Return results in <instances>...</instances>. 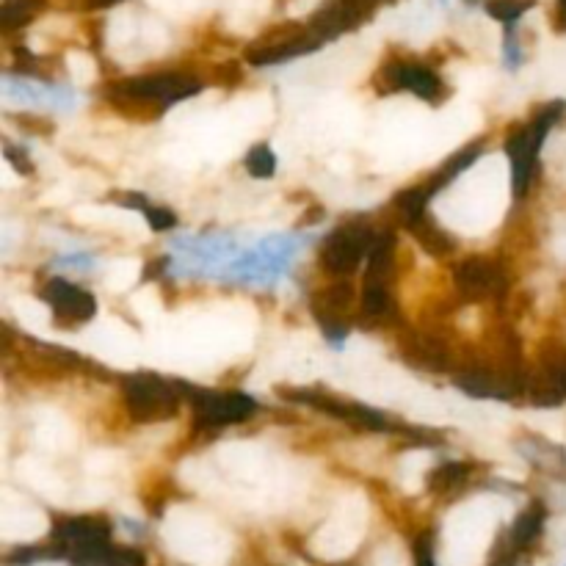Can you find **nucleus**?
I'll return each mask as SVG.
<instances>
[{
	"mask_svg": "<svg viewBox=\"0 0 566 566\" xmlns=\"http://www.w3.org/2000/svg\"><path fill=\"white\" fill-rule=\"evenodd\" d=\"M202 92V83L183 72H158V75H141L130 81L116 83L108 89V100H114L122 111L128 108H158L163 111L166 105L188 100Z\"/></svg>",
	"mask_w": 566,
	"mask_h": 566,
	"instance_id": "obj_1",
	"label": "nucleus"
},
{
	"mask_svg": "<svg viewBox=\"0 0 566 566\" xmlns=\"http://www.w3.org/2000/svg\"><path fill=\"white\" fill-rule=\"evenodd\" d=\"M564 103H550L544 105L539 114L533 116L525 128H517L506 139V152L511 158V174H514V194L522 197L528 191V185L536 172V161H539V150H542L547 133L553 128L555 122L564 114Z\"/></svg>",
	"mask_w": 566,
	"mask_h": 566,
	"instance_id": "obj_2",
	"label": "nucleus"
},
{
	"mask_svg": "<svg viewBox=\"0 0 566 566\" xmlns=\"http://www.w3.org/2000/svg\"><path fill=\"white\" fill-rule=\"evenodd\" d=\"M125 406L133 420L139 423H161L172 420L183 401L180 384H172L155 373H136L122 382Z\"/></svg>",
	"mask_w": 566,
	"mask_h": 566,
	"instance_id": "obj_3",
	"label": "nucleus"
},
{
	"mask_svg": "<svg viewBox=\"0 0 566 566\" xmlns=\"http://www.w3.org/2000/svg\"><path fill=\"white\" fill-rule=\"evenodd\" d=\"M376 241V232L365 224H343L337 227L321 246V268L332 277L346 279L354 274L359 263L370 255V246Z\"/></svg>",
	"mask_w": 566,
	"mask_h": 566,
	"instance_id": "obj_4",
	"label": "nucleus"
},
{
	"mask_svg": "<svg viewBox=\"0 0 566 566\" xmlns=\"http://www.w3.org/2000/svg\"><path fill=\"white\" fill-rule=\"evenodd\" d=\"M180 390L185 393L183 398H188L197 409V426L202 428L232 426L257 412V401L246 393H213L188 384H180Z\"/></svg>",
	"mask_w": 566,
	"mask_h": 566,
	"instance_id": "obj_5",
	"label": "nucleus"
},
{
	"mask_svg": "<svg viewBox=\"0 0 566 566\" xmlns=\"http://www.w3.org/2000/svg\"><path fill=\"white\" fill-rule=\"evenodd\" d=\"M282 398H285V401H293V404H307L312 406V409H318V412L337 417V420H346L351 426L365 428V431H390V420H387L379 409L354 404V401H343V398H337V395L288 387V390H282Z\"/></svg>",
	"mask_w": 566,
	"mask_h": 566,
	"instance_id": "obj_6",
	"label": "nucleus"
},
{
	"mask_svg": "<svg viewBox=\"0 0 566 566\" xmlns=\"http://www.w3.org/2000/svg\"><path fill=\"white\" fill-rule=\"evenodd\" d=\"M525 393L536 406H558L566 401V348L544 343L539 365L528 373Z\"/></svg>",
	"mask_w": 566,
	"mask_h": 566,
	"instance_id": "obj_7",
	"label": "nucleus"
},
{
	"mask_svg": "<svg viewBox=\"0 0 566 566\" xmlns=\"http://www.w3.org/2000/svg\"><path fill=\"white\" fill-rule=\"evenodd\" d=\"M453 285L459 290V296L467 301H486L503 299V293L509 290V279L503 274V268L497 266L489 257H467L453 271Z\"/></svg>",
	"mask_w": 566,
	"mask_h": 566,
	"instance_id": "obj_8",
	"label": "nucleus"
},
{
	"mask_svg": "<svg viewBox=\"0 0 566 566\" xmlns=\"http://www.w3.org/2000/svg\"><path fill=\"white\" fill-rule=\"evenodd\" d=\"M351 307H354V285L348 279L326 285L324 290H318L312 296V315L335 346H343V340H346Z\"/></svg>",
	"mask_w": 566,
	"mask_h": 566,
	"instance_id": "obj_9",
	"label": "nucleus"
},
{
	"mask_svg": "<svg viewBox=\"0 0 566 566\" xmlns=\"http://www.w3.org/2000/svg\"><path fill=\"white\" fill-rule=\"evenodd\" d=\"M42 299L50 304L53 318L58 326H81L89 324L97 312V299H94L89 290L72 285L67 279H50L45 288H42Z\"/></svg>",
	"mask_w": 566,
	"mask_h": 566,
	"instance_id": "obj_10",
	"label": "nucleus"
},
{
	"mask_svg": "<svg viewBox=\"0 0 566 566\" xmlns=\"http://www.w3.org/2000/svg\"><path fill=\"white\" fill-rule=\"evenodd\" d=\"M382 92H412L426 103H437L442 97V81L437 72L420 64H387L379 75Z\"/></svg>",
	"mask_w": 566,
	"mask_h": 566,
	"instance_id": "obj_11",
	"label": "nucleus"
},
{
	"mask_svg": "<svg viewBox=\"0 0 566 566\" xmlns=\"http://www.w3.org/2000/svg\"><path fill=\"white\" fill-rule=\"evenodd\" d=\"M401 357L406 365L426 373H448L453 370L451 346L428 332H404L401 335Z\"/></svg>",
	"mask_w": 566,
	"mask_h": 566,
	"instance_id": "obj_12",
	"label": "nucleus"
},
{
	"mask_svg": "<svg viewBox=\"0 0 566 566\" xmlns=\"http://www.w3.org/2000/svg\"><path fill=\"white\" fill-rule=\"evenodd\" d=\"M53 542L61 555H70L78 547L111 542V522L97 514L89 517H64L53 525Z\"/></svg>",
	"mask_w": 566,
	"mask_h": 566,
	"instance_id": "obj_13",
	"label": "nucleus"
},
{
	"mask_svg": "<svg viewBox=\"0 0 566 566\" xmlns=\"http://www.w3.org/2000/svg\"><path fill=\"white\" fill-rule=\"evenodd\" d=\"M324 45V39L312 34V31H293L285 39H277V42H263L255 50H249L246 61L252 67H271V64H282V61H290V58L307 56L312 50Z\"/></svg>",
	"mask_w": 566,
	"mask_h": 566,
	"instance_id": "obj_14",
	"label": "nucleus"
},
{
	"mask_svg": "<svg viewBox=\"0 0 566 566\" xmlns=\"http://www.w3.org/2000/svg\"><path fill=\"white\" fill-rule=\"evenodd\" d=\"M517 451L525 462H531L536 470L553 478H566V451L561 445H555L550 439L536 437V434H525L517 439Z\"/></svg>",
	"mask_w": 566,
	"mask_h": 566,
	"instance_id": "obj_15",
	"label": "nucleus"
},
{
	"mask_svg": "<svg viewBox=\"0 0 566 566\" xmlns=\"http://www.w3.org/2000/svg\"><path fill=\"white\" fill-rule=\"evenodd\" d=\"M75 566H144V555L133 547H119V544L100 542L89 547H78L70 555Z\"/></svg>",
	"mask_w": 566,
	"mask_h": 566,
	"instance_id": "obj_16",
	"label": "nucleus"
},
{
	"mask_svg": "<svg viewBox=\"0 0 566 566\" xmlns=\"http://www.w3.org/2000/svg\"><path fill=\"white\" fill-rule=\"evenodd\" d=\"M393 263H395V235L390 230H384L376 235V241L370 246L368 271H365V285H362V288L390 290Z\"/></svg>",
	"mask_w": 566,
	"mask_h": 566,
	"instance_id": "obj_17",
	"label": "nucleus"
},
{
	"mask_svg": "<svg viewBox=\"0 0 566 566\" xmlns=\"http://www.w3.org/2000/svg\"><path fill=\"white\" fill-rule=\"evenodd\" d=\"M406 230L412 232L417 238V243H420V249L426 252V255L431 257H448L456 252V241H453V235L445 227H439L437 221L431 219L428 213H423V216H417V219L406 221L404 224Z\"/></svg>",
	"mask_w": 566,
	"mask_h": 566,
	"instance_id": "obj_18",
	"label": "nucleus"
},
{
	"mask_svg": "<svg viewBox=\"0 0 566 566\" xmlns=\"http://www.w3.org/2000/svg\"><path fill=\"white\" fill-rule=\"evenodd\" d=\"M25 348H28L25 354H28V359L34 362L36 368L53 370V373H72V370L86 368V362L70 348L50 346V343H39V340H28Z\"/></svg>",
	"mask_w": 566,
	"mask_h": 566,
	"instance_id": "obj_19",
	"label": "nucleus"
},
{
	"mask_svg": "<svg viewBox=\"0 0 566 566\" xmlns=\"http://www.w3.org/2000/svg\"><path fill=\"white\" fill-rule=\"evenodd\" d=\"M544 517H547V511H544V506L539 503V500L522 511L520 517L514 520V525H511V531H509L511 550H525V547H531V544L539 539V533H542Z\"/></svg>",
	"mask_w": 566,
	"mask_h": 566,
	"instance_id": "obj_20",
	"label": "nucleus"
},
{
	"mask_svg": "<svg viewBox=\"0 0 566 566\" xmlns=\"http://www.w3.org/2000/svg\"><path fill=\"white\" fill-rule=\"evenodd\" d=\"M481 150H484V144H481V141H475V144H470V147H464L462 152H456L451 161L445 163V166H442V169H439V172L434 174L431 180H428V183H426L428 194L434 197L439 188H445V185L453 183V180H456L459 174L467 172V169H470V166H473V163L478 161V155H481Z\"/></svg>",
	"mask_w": 566,
	"mask_h": 566,
	"instance_id": "obj_21",
	"label": "nucleus"
},
{
	"mask_svg": "<svg viewBox=\"0 0 566 566\" xmlns=\"http://www.w3.org/2000/svg\"><path fill=\"white\" fill-rule=\"evenodd\" d=\"M467 475H470V464H462V462L437 464V467L426 475L428 492H431V495H451V492H456L459 486H464Z\"/></svg>",
	"mask_w": 566,
	"mask_h": 566,
	"instance_id": "obj_22",
	"label": "nucleus"
},
{
	"mask_svg": "<svg viewBox=\"0 0 566 566\" xmlns=\"http://www.w3.org/2000/svg\"><path fill=\"white\" fill-rule=\"evenodd\" d=\"M42 0H6L3 9H0V25L3 31H14V28H23L39 9Z\"/></svg>",
	"mask_w": 566,
	"mask_h": 566,
	"instance_id": "obj_23",
	"label": "nucleus"
},
{
	"mask_svg": "<svg viewBox=\"0 0 566 566\" xmlns=\"http://www.w3.org/2000/svg\"><path fill=\"white\" fill-rule=\"evenodd\" d=\"M246 172L252 174L255 180H266L271 174L277 172V155L271 152L268 144H257L246 155Z\"/></svg>",
	"mask_w": 566,
	"mask_h": 566,
	"instance_id": "obj_24",
	"label": "nucleus"
},
{
	"mask_svg": "<svg viewBox=\"0 0 566 566\" xmlns=\"http://www.w3.org/2000/svg\"><path fill=\"white\" fill-rule=\"evenodd\" d=\"M533 6V0H486V12L495 20L506 25H514L522 14Z\"/></svg>",
	"mask_w": 566,
	"mask_h": 566,
	"instance_id": "obj_25",
	"label": "nucleus"
},
{
	"mask_svg": "<svg viewBox=\"0 0 566 566\" xmlns=\"http://www.w3.org/2000/svg\"><path fill=\"white\" fill-rule=\"evenodd\" d=\"M144 216H147V224H150L155 232L172 230L174 224H177V219H174L172 210H166V208H152V205H150V208L144 210Z\"/></svg>",
	"mask_w": 566,
	"mask_h": 566,
	"instance_id": "obj_26",
	"label": "nucleus"
},
{
	"mask_svg": "<svg viewBox=\"0 0 566 566\" xmlns=\"http://www.w3.org/2000/svg\"><path fill=\"white\" fill-rule=\"evenodd\" d=\"M6 161L12 163L17 172H23V174L34 172V163L28 161L25 155H20V150H14L12 144H6Z\"/></svg>",
	"mask_w": 566,
	"mask_h": 566,
	"instance_id": "obj_27",
	"label": "nucleus"
},
{
	"mask_svg": "<svg viewBox=\"0 0 566 566\" xmlns=\"http://www.w3.org/2000/svg\"><path fill=\"white\" fill-rule=\"evenodd\" d=\"M520 61H522L520 45H517V39H514V31H509V36H506V67L517 70Z\"/></svg>",
	"mask_w": 566,
	"mask_h": 566,
	"instance_id": "obj_28",
	"label": "nucleus"
},
{
	"mask_svg": "<svg viewBox=\"0 0 566 566\" xmlns=\"http://www.w3.org/2000/svg\"><path fill=\"white\" fill-rule=\"evenodd\" d=\"M61 266L67 268H78V271H89L94 266V257L89 255H70V257H61Z\"/></svg>",
	"mask_w": 566,
	"mask_h": 566,
	"instance_id": "obj_29",
	"label": "nucleus"
},
{
	"mask_svg": "<svg viewBox=\"0 0 566 566\" xmlns=\"http://www.w3.org/2000/svg\"><path fill=\"white\" fill-rule=\"evenodd\" d=\"M116 3H122V0H83L86 9H108V6H116Z\"/></svg>",
	"mask_w": 566,
	"mask_h": 566,
	"instance_id": "obj_30",
	"label": "nucleus"
},
{
	"mask_svg": "<svg viewBox=\"0 0 566 566\" xmlns=\"http://www.w3.org/2000/svg\"><path fill=\"white\" fill-rule=\"evenodd\" d=\"M561 20L566 23V0H561Z\"/></svg>",
	"mask_w": 566,
	"mask_h": 566,
	"instance_id": "obj_31",
	"label": "nucleus"
}]
</instances>
